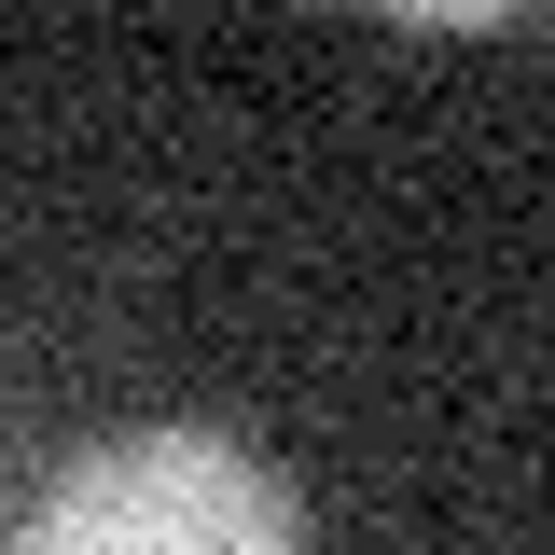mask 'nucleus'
Returning a JSON list of instances; mask_svg holds the SVG:
<instances>
[{
    "instance_id": "1",
    "label": "nucleus",
    "mask_w": 555,
    "mask_h": 555,
    "mask_svg": "<svg viewBox=\"0 0 555 555\" xmlns=\"http://www.w3.org/2000/svg\"><path fill=\"white\" fill-rule=\"evenodd\" d=\"M14 555H306V500L236 430H112L28 500Z\"/></svg>"
}]
</instances>
